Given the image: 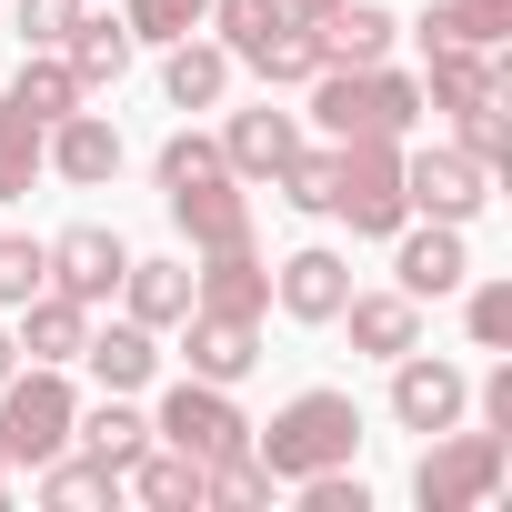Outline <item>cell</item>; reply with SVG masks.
I'll return each instance as SVG.
<instances>
[{"label": "cell", "instance_id": "1", "mask_svg": "<svg viewBox=\"0 0 512 512\" xmlns=\"http://www.w3.org/2000/svg\"><path fill=\"white\" fill-rule=\"evenodd\" d=\"M251 452H262V472L292 492L302 472H342L352 452H362V402L342 392V382H312V392H292L272 422H251Z\"/></svg>", "mask_w": 512, "mask_h": 512}, {"label": "cell", "instance_id": "2", "mask_svg": "<svg viewBox=\"0 0 512 512\" xmlns=\"http://www.w3.org/2000/svg\"><path fill=\"white\" fill-rule=\"evenodd\" d=\"M71 422H81V392L61 362H21L0 382V462L11 472H41L51 452H71Z\"/></svg>", "mask_w": 512, "mask_h": 512}, {"label": "cell", "instance_id": "3", "mask_svg": "<svg viewBox=\"0 0 512 512\" xmlns=\"http://www.w3.org/2000/svg\"><path fill=\"white\" fill-rule=\"evenodd\" d=\"M332 221H352V241H392L412 221V201H402V141H382V131L332 141Z\"/></svg>", "mask_w": 512, "mask_h": 512}, {"label": "cell", "instance_id": "4", "mask_svg": "<svg viewBox=\"0 0 512 512\" xmlns=\"http://www.w3.org/2000/svg\"><path fill=\"white\" fill-rule=\"evenodd\" d=\"M502 472H512V442L452 422V432L422 442V462H412V502H422V512H482V502L502 492Z\"/></svg>", "mask_w": 512, "mask_h": 512}, {"label": "cell", "instance_id": "5", "mask_svg": "<svg viewBox=\"0 0 512 512\" xmlns=\"http://www.w3.org/2000/svg\"><path fill=\"white\" fill-rule=\"evenodd\" d=\"M402 201H412V221H482V201H492V171L462 151V141H402Z\"/></svg>", "mask_w": 512, "mask_h": 512}, {"label": "cell", "instance_id": "6", "mask_svg": "<svg viewBox=\"0 0 512 512\" xmlns=\"http://www.w3.org/2000/svg\"><path fill=\"white\" fill-rule=\"evenodd\" d=\"M151 442H171V452H191V462H221V452H241L251 442V412L231 402V382H171L161 392V412H151Z\"/></svg>", "mask_w": 512, "mask_h": 512}, {"label": "cell", "instance_id": "7", "mask_svg": "<svg viewBox=\"0 0 512 512\" xmlns=\"http://www.w3.org/2000/svg\"><path fill=\"white\" fill-rule=\"evenodd\" d=\"M392 422H402V432H422V442H432V432H452V422H472V372L412 342V352L392 362Z\"/></svg>", "mask_w": 512, "mask_h": 512}, {"label": "cell", "instance_id": "8", "mask_svg": "<svg viewBox=\"0 0 512 512\" xmlns=\"http://www.w3.org/2000/svg\"><path fill=\"white\" fill-rule=\"evenodd\" d=\"M462 282H472V241H462V221H402V231H392V292L452 302Z\"/></svg>", "mask_w": 512, "mask_h": 512}, {"label": "cell", "instance_id": "9", "mask_svg": "<svg viewBox=\"0 0 512 512\" xmlns=\"http://www.w3.org/2000/svg\"><path fill=\"white\" fill-rule=\"evenodd\" d=\"M161 211H171V231H181L191 251H231V241H251V191H241L231 171L171 181V191H161Z\"/></svg>", "mask_w": 512, "mask_h": 512}, {"label": "cell", "instance_id": "10", "mask_svg": "<svg viewBox=\"0 0 512 512\" xmlns=\"http://www.w3.org/2000/svg\"><path fill=\"white\" fill-rule=\"evenodd\" d=\"M121 272H131V241L111 231V221H71V231H51V292H71V302H111L121 292Z\"/></svg>", "mask_w": 512, "mask_h": 512}, {"label": "cell", "instance_id": "11", "mask_svg": "<svg viewBox=\"0 0 512 512\" xmlns=\"http://www.w3.org/2000/svg\"><path fill=\"white\" fill-rule=\"evenodd\" d=\"M342 302H352V262H342L332 241H302V251L272 262V312H282V322H312V332H322Z\"/></svg>", "mask_w": 512, "mask_h": 512}, {"label": "cell", "instance_id": "12", "mask_svg": "<svg viewBox=\"0 0 512 512\" xmlns=\"http://www.w3.org/2000/svg\"><path fill=\"white\" fill-rule=\"evenodd\" d=\"M181 332V372L191 382H251V372H262V322H241V312H181L171 322Z\"/></svg>", "mask_w": 512, "mask_h": 512}, {"label": "cell", "instance_id": "13", "mask_svg": "<svg viewBox=\"0 0 512 512\" xmlns=\"http://www.w3.org/2000/svg\"><path fill=\"white\" fill-rule=\"evenodd\" d=\"M41 161H51V181H71V191H101V181H121V131H111V111H61L51 131H41Z\"/></svg>", "mask_w": 512, "mask_h": 512}, {"label": "cell", "instance_id": "14", "mask_svg": "<svg viewBox=\"0 0 512 512\" xmlns=\"http://www.w3.org/2000/svg\"><path fill=\"white\" fill-rule=\"evenodd\" d=\"M302 141H312V131H302V111H282L272 91L251 101V111H231V121H221V161H231V181H272Z\"/></svg>", "mask_w": 512, "mask_h": 512}, {"label": "cell", "instance_id": "15", "mask_svg": "<svg viewBox=\"0 0 512 512\" xmlns=\"http://www.w3.org/2000/svg\"><path fill=\"white\" fill-rule=\"evenodd\" d=\"M191 302H201V312H241V322H262V312H272V262H262L251 241L201 251V262H191Z\"/></svg>", "mask_w": 512, "mask_h": 512}, {"label": "cell", "instance_id": "16", "mask_svg": "<svg viewBox=\"0 0 512 512\" xmlns=\"http://www.w3.org/2000/svg\"><path fill=\"white\" fill-rule=\"evenodd\" d=\"M332 322L352 332L362 362H402V352L422 342V302H412V292H362V282H352V302H342Z\"/></svg>", "mask_w": 512, "mask_h": 512}, {"label": "cell", "instance_id": "17", "mask_svg": "<svg viewBox=\"0 0 512 512\" xmlns=\"http://www.w3.org/2000/svg\"><path fill=\"white\" fill-rule=\"evenodd\" d=\"M81 372H91L101 392H151V382H161V332H141L131 312H121V322H91Z\"/></svg>", "mask_w": 512, "mask_h": 512}, {"label": "cell", "instance_id": "18", "mask_svg": "<svg viewBox=\"0 0 512 512\" xmlns=\"http://www.w3.org/2000/svg\"><path fill=\"white\" fill-rule=\"evenodd\" d=\"M61 61H71V81H81V101H101V91H121L131 81V61H141V41H131V21L111 11H81V31L61 41Z\"/></svg>", "mask_w": 512, "mask_h": 512}, {"label": "cell", "instance_id": "19", "mask_svg": "<svg viewBox=\"0 0 512 512\" xmlns=\"http://www.w3.org/2000/svg\"><path fill=\"white\" fill-rule=\"evenodd\" d=\"M11 342H21V362H81V342H91V302H71V292H31L21 312H11Z\"/></svg>", "mask_w": 512, "mask_h": 512}, {"label": "cell", "instance_id": "20", "mask_svg": "<svg viewBox=\"0 0 512 512\" xmlns=\"http://www.w3.org/2000/svg\"><path fill=\"white\" fill-rule=\"evenodd\" d=\"M231 71H241V61H231L221 41H201V31H181V41L161 51V101H171V111H221V91H231Z\"/></svg>", "mask_w": 512, "mask_h": 512}, {"label": "cell", "instance_id": "21", "mask_svg": "<svg viewBox=\"0 0 512 512\" xmlns=\"http://www.w3.org/2000/svg\"><path fill=\"white\" fill-rule=\"evenodd\" d=\"M121 492H131L141 512H201V462L171 452V442H141V452L121 462Z\"/></svg>", "mask_w": 512, "mask_h": 512}, {"label": "cell", "instance_id": "22", "mask_svg": "<svg viewBox=\"0 0 512 512\" xmlns=\"http://www.w3.org/2000/svg\"><path fill=\"white\" fill-rule=\"evenodd\" d=\"M312 41H322V61H392L402 21L382 11V0H332V11L312 21Z\"/></svg>", "mask_w": 512, "mask_h": 512}, {"label": "cell", "instance_id": "23", "mask_svg": "<svg viewBox=\"0 0 512 512\" xmlns=\"http://www.w3.org/2000/svg\"><path fill=\"white\" fill-rule=\"evenodd\" d=\"M121 312H131L141 332H171V322L191 312V262H141V251H131V272H121Z\"/></svg>", "mask_w": 512, "mask_h": 512}, {"label": "cell", "instance_id": "24", "mask_svg": "<svg viewBox=\"0 0 512 512\" xmlns=\"http://www.w3.org/2000/svg\"><path fill=\"white\" fill-rule=\"evenodd\" d=\"M71 442H81L91 462H111V472H121V462H131V452L151 442V412H141L131 392H101V402H81V422H71Z\"/></svg>", "mask_w": 512, "mask_h": 512}, {"label": "cell", "instance_id": "25", "mask_svg": "<svg viewBox=\"0 0 512 512\" xmlns=\"http://www.w3.org/2000/svg\"><path fill=\"white\" fill-rule=\"evenodd\" d=\"M11 111H31L41 131L61 121V111H81V81H71V61L61 51H21V71H11V91H0Z\"/></svg>", "mask_w": 512, "mask_h": 512}, {"label": "cell", "instance_id": "26", "mask_svg": "<svg viewBox=\"0 0 512 512\" xmlns=\"http://www.w3.org/2000/svg\"><path fill=\"white\" fill-rule=\"evenodd\" d=\"M31 482H41V502H51V512H91V502H121V472H111V462H91V452H81V462H71V452H51Z\"/></svg>", "mask_w": 512, "mask_h": 512}, {"label": "cell", "instance_id": "27", "mask_svg": "<svg viewBox=\"0 0 512 512\" xmlns=\"http://www.w3.org/2000/svg\"><path fill=\"white\" fill-rule=\"evenodd\" d=\"M412 41H422V61H432V51H502L512 31H502V21H482L472 0H432V11L412 21Z\"/></svg>", "mask_w": 512, "mask_h": 512}, {"label": "cell", "instance_id": "28", "mask_svg": "<svg viewBox=\"0 0 512 512\" xmlns=\"http://www.w3.org/2000/svg\"><path fill=\"white\" fill-rule=\"evenodd\" d=\"M452 141H462V151H472V161L502 181V161H512V91H482V101H462V111H452Z\"/></svg>", "mask_w": 512, "mask_h": 512}, {"label": "cell", "instance_id": "29", "mask_svg": "<svg viewBox=\"0 0 512 512\" xmlns=\"http://www.w3.org/2000/svg\"><path fill=\"white\" fill-rule=\"evenodd\" d=\"M272 492H282V482L262 472V452H251V442L221 452V462H201V502H221V512H262Z\"/></svg>", "mask_w": 512, "mask_h": 512}, {"label": "cell", "instance_id": "30", "mask_svg": "<svg viewBox=\"0 0 512 512\" xmlns=\"http://www.w3.org/2000/svg\"><path fill=\"white\" fill-rule=\"evenodd\" d=\"M241 71H262V91H302L312 71H322V41H312V21H282L262 51H251Z\"/></svg>", "mask_w": 512, "mask_h": 512}, {"label": "cell", "instance_id": "31", "mask_svg": "<svg viewBox=\"0 0 512 512\" xmlns=\"http://www.w3.org/2000/svg\"><path fill=\"white\" fill-rule=\"evenodd\" d=\"M272 191H282L302 221H332V141H302V151L272 171Z\"/></svg>", "mask_w": 512, "mask_h": 512}, {"label": "cell", "instance_id": "32", "mask_svg": "<svg viewBox=\"0 0 512 512\" xmlns=\"http://www.w3.org/2000/svg\"><path fill=\"white\" fill-rule=\"evenodd\" d=\"M31 181H51V161H41V121L0 101V201H21Z\"/></svg>", "mask_w": 512, "mask_h": 512}, {"label": "cell", "instance_id": "33", "mask_svg": "<svg viewBox=\"0 0 512 512\" xmlns=\"http://www.w3.org/2000/svg\"><path fill=\"white\" fill-rule=\"evenodd\" d=\"M31 292H51V241L41 231H0V312H21Z\"/></svg>", "mask_w": 512, "mask_h": 512}, {"label": "cell", "instance_id": "34", "mask_svg": "<svg viewBox=\"0 0 512 512\" xmlns=\"http://www.w3.org/2000/svg\"><path fill=\"white\" fill-rule=\"evenodd\" d=\"M452 302H462V332H472V352H512V282H502V272H492V282H462Z\"/></svg>", "mask_w": 512, "mask_h": 512}, {"label": "cell", "instance_id": "35", "mask_svg": "<svg viewBox=\"0 0 512 512\" xmlns=\"http://www.w3.org/2000/svg\"><path fill=\"white\" fill-rule=\"evenodd\" d=\"M282 21H292L282 0H211V31H221V51H231V61H251Z\"/></svg>", "mask_w": 512, "mask_h": 512}, {"label": "cell", "instance_id": "36", "mask_svg": "<svg viewBox=\"0 0 512 512\" xmlns=\"http://www.w3.org/2000/svg\"><path fill=\"white\" fill-rule=\"evenodd\" d=\"M121 21H131V41H141V51H171L181 31H201V21H211V0H121Z\"/></svg>", "mask_w": 512, "mask_h": 512}, {"label": "cell", "instance_id": "37", "mask_svg": "<svg viewBox=\"0 0 512 512\" xmlns=\"http://www.w3.org/2000/svg\"><path fill=\"white\" fill-rule=\"evenodd\" d=\"M81 11L91 0H11V31H21V51H61L81 31Z\"/></svg>", "mask_w": 512, "mask_h": 512}, {"label": "cell", "instance_id": "38", "mask_svg": "<svg viewBox=\"0 0 512 512\" xmlns=\"http://www.w3.org/2000/svg\"><path fill=\"white\" fill-rule=\"evenodd\" d=\"M151 171H161V191H171V181H201V171H231V161H221L211 131H171V141L151 151Z\"/></svg>", "mask_w": 512, "mask_h": 512}, {"label": "cell", "instance_id": "39", "mask_svg": "<svg viewBox=\"0 0 512 512\" xmlns=\"http://www.w3.org/2000/svg\"><path fill=\"white\" fill-rule=\"evenodd\" d=\"M382 131H392V141L422 131V71H392V61H382Z\"/></svg>", "mask_w": 512, "mask_h": 512}, {"label": "cell", "instance_id": "40", "mask_svg": "<svg viewBox=\"0 0 512 512\" xmlns=\"http://www.w3.org/2000/svg\"><path fill=\"white\" fill-rule=\"evenodd\" d=\"M21 372V342H11V322H0V382H11Z\"/></svg>", "mask_w": 512, "mask_h": 512}, {"label": "cell", "instance_id": "41", "mask_svg": "<svg viewBox=\"0 0 512 512\" xmlns=\"http://www.w3.org/2000/svg\"><path fill=\"white\" fill-rule=\"evenodd\" d=\"M282 11H292V21H322V11H332V0H282Z\"/></svg>", "mask_w": 512, "mask_h": 512}, {"label": "cell", "instance_id": "42", "mask_svg": "<svg viewBox=\"0 0 512 512\" xmlns=\"http://www.w3.org/2000/svg\"><path fill=\"white\" fill-rule=\"evenodd\" d=\"M472 11H482V21H502V31H512V0H472Z\"/></svg>", "mask_w": 512, "mask_h": 512}, {"label": "cell", "instance_id": "43", "mask_svg": "<svg viewBox=\"0 0 512 512\" xmlns=\"http://www.w3.org/2000/svg\"><path fill=\"white\" fill-rule=\"evenodd\" d=\"M11 492H21V472H11V462H0V502H11Z\"/></svg>", "mask_w": 512, "mask_h": 512}]
</instances>
